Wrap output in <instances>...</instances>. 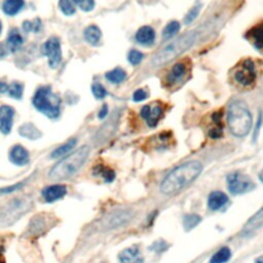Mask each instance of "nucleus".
<instances>
[{
  "label": "nucleus",
  "mask_w": 263,
  "mask_h": 263,
  "mask_svg": "<svg viewBox=\"0 0 263 263\" xmlns=\"http://www.w3.org/2000/svg\"><path fill=\"white\" fill-rule=\"evenodd\" d=\"M92 92L94 94V96L99 99V100H102L104 99L106 96H107V91L104 87L103 84H101L100 82H95L93 85H92Z\"/></svg>",
  "instance_id": "34"
},
{
  "label": "nucleus",
  "mask_w": 263,
  "mask_h": 263,
  "mask_svg": "<svg viewBox=\"0 0 263 263\" xmlns=\"http://www.w3.org/2000/svg\"><path fill=\"white\" fill-rule=\"evenodd\" d=\"M1 30H2V25H1V22H0V33H1Z\"/></svg>",
  "instance_id": "44"
},
{
  "label": "nucleus",
  "mask_w": 263,
  "mask_h": 263,
  "mask_svg": "<svg viewBox=\"0 0 263 263\" xmlns=\"http://www.w3.org/2000/svg\"><path fill=\"white\" fill-rule=\"evenodd\" d=\"M127 77V73L122 68H115L106 73V78L112 83H121Z\"/></svg>",
  "instance_id": "25"
},
{
  "label": "nucleus",
  "mask_w": 263,
  "mask_h": 263,
  "mask_svg": "<svg viewBox=\"0 0 263 263\" xmlns=\"http://www.w3.org/2000/svg\"><path fill=\"white\" fill-rule=\"evenodd\" d=\"M259 179H260V181L263 183V170L260 172V174H259Z\"/></svg>",
  "instance_id": "42"
},
{
  "label": "nucleus",
  "mask_w": 263,
  "mask_h": 263,
  "mask_svg": "<svg viewBox=\"0 0 263 263\" xmlns=\"http://www.w3.org/2000/svg\"><path fill=\"white\" fill-rule=\"evenodd\" d=\"M233 76H235V80L243 86L252 85L257 77L255 63L251 59L243 61L242 64L237 67Z\"/></svg>",
  "instance_id": "8"
},
{
  "label": "nucleus",
  "mask_w": 263,
  "mask_h": 263,
  "mask_svg": "<svg viewBox=\"0 0 263 263\" xmlns=\"http://www.w3.org/2000/svg\"><path fill=\"white\" fill-rule=\"evenodd\" d=\"M200 8H201V4L199 2H197L196 5H194V7L188 11V13L186 14V17L184 19V22L185 24H191L193 23L197 17L198 16V13L200 11Z\"/></svg>",
  "instance_id": "35"
},
{
  "label": "nucleus",
  "mask_w": 263,
  "mask_h": 263,
  "mask_svg": "<svg viewBox=\"0 0 263 263\" xmlns=\"http://www.w3.org/2000/svg\"><path fill=\"white\" fill-rule=\"evenodd\" d=\"M42 54L48 57L49 65L52 68H57L62 61V51L60 41L57 37L49 38L42 46Z\"/></svg>",
  "instance_id": "9"
},
{
  "label": "nucleus",
  "mask_w": 263,
  "mask_h": 263,
  "mask_svg": "<svg viewBox=\"0 0 263 263\" xmlns=\"http://www.w3.org/2000/svg\"><path fill=\"white\" fill-rule=\"evenodd\" d=\"M41 28V21L35 19L33 21H25L23 23V29L26 32H38Z\"/></svg>",
  "instance_id": "31"
},
{
  "label": "nucleus",
  "mask_w": 263,
  "mask_h": 263,
  "mask_svg": "<svg viewBox=\"0 0 263 263\" xmlns=\"http://www.w3.org/2000/svg\"><path fill=\"white\" fill-rule=\"evenodd\" d=\"M136 40L142 46H150L155 40V31L150 26L141 27L136 33Z\"/></svg>",
  "instance_id": "17"
},
{
  "label": "nucleus",
  "mask_w": 263,
  "mask_h": 263,
  "mask_svg": "<svg viewBox=\"0 0 263 263\" xmlns=\"http://www.w3.org/2000/svg\"><path fill=\"white\" fill-rule=\"evenodd\" d=\"M9 159L16 166L23 167L28 165L29 160H30V156H29L28 150L24 148L22 145H16L13 146L9 152Z\"/></svg>",
  "instance_id": "15"
},
{
  "label": "nucleus",
  "mask_w": 263,
  "mask_h": 263,
  "mask_svg": "<svg viewBox=\"0 0 263 263\" xmlns=\"http://www.w3.org/2000/svg\"><path fill=\"white\" fill-rule=\"evenodd\" d=\"M227 123L231 133L237 137H245L252 128V115L248 106L242 101H236L228 107Z\"/></svg>",
  "instance_id": "3"
},
{
  "label": "nucleus",
  "mask_w": 263,
  "mask_h": 263,
  "mask_svg": "<svg viewBox=\"0 0 263 263\" xmlns=\"http://www.w3.org/2000/svg\"><path fill=\"white\" fill-rule=\"evenodd\" d=\"M256 263H263V256L259 257V258L256 260Z\"/></svg>",
  "instance_id": "43"
},
{
  "label": "nucleus",
  "mask_w": 263,
  "mask_h": 263,
  "mask_svg": "<svg viewBox=\"0 0 263 263\" xmlns=\"http://www.w3.org/2000/svg\"><path fill=\"white\" fill-rule=\"evenodd\" d=\"M76 145V139H70L67 143L63 144L60 147H58L57 149H55L51 155L52 158H58V157H62L64 155H66L67 153H69L73 148L75 147Z\"/></svg>",
  "instance_id": "23"
},
{
  "label": "nucleus",
  "mask_w": 263,
  "mask_h": 263,
  "mask_svg": "<svg viewBox=\"0 0 263 263\" xmlns=\"http://www.w3.org/2000/svg\"><path fill=\"white\" fill-rule=\"evenodd\" d=\"M71 1L84 11H91L95 7V0H71Z\"/></svg>",
  "instance_id": "32"
},
{
  "label": "nucleus",
  "mask_w": 263,
  "mask_h": 263,
  "mask_svg": "<svg viewBox=\"0 0 263 263\" xmlns=\"http://www.w3.org/2000/svg\"><path fill=\"white\" fill-rule=\"evenodd\" d=\"M101 36H102V33L98 26L92 25V26L87 27L84 30V38L87 42L90 43V45H93V46L98 45L101 39Z\"/></svg>",
  "instance_id": "22"
},
{
  "label": "nucleus",
  "mask_w": 263,
  "mask_h": 263,
  "mask_svg": "<svg viewBox=\"0 0 263 263\" xmlns=\"http://www.w3.org/2000/svg\"><path fill=\"white\" fill-rule=\"evenodd\" d=\"M23 185H24V183L21 182V183H18V184H14L12 186H8V187H5V188H1V189H0V195L10 194V193H12L14 191H18V189L21 188Z\"/></svg>",
  "instance_id": "38"
},
{
  "label": "nucleus",
  "mask_w": 263,
  "mask_h": 263,
  "mask_svg": "<svg viewBox=\"0 0 263 263\" xmlns=\"http://www.w3.org/2000/svg\"><path fill=\"white\" fill-rule=\"evenodd\" d=\"M227 185L232 195H242L252 191L255 187L252 179L242 173H232L227 176Z\"/></svg>",
  "instance_id": "7"
},
{
  "label": "nucleus",
  "mask_w": 263,
  "mask_h": 263,
  "mask_svg": "<svg viewBox=\"0 0 263 263\" xmlns=\"http://www.w3.org/2000/svg\"><path fill=\"white\" fill-rule=\"evenodd\" d=\"M227 201L228 197L225 194L221 192H214L209 196L208 206L212 210H219L221 209Z\"/></svg>",
  "instance_id": "19"
},
{
  "label": "nucleus",
  "mask_w": 263,
  "mask_h": 263,
  "mask_svg": "<svg viewBox=\"0 0 263 263\" xmlns=\"http://www.w3.org/2000/svg\"><path fill=\"white\" fill-rule=\"evenodd\" d=\"M200 222V217L194 214V215H187L184 218V227L186 230H191L192 228L196 227Z\"/></svg>",
  "instance_id": "33"
},
{
  "label": "nucleus",
  "mask_w": 263,
  "mask_h": 263,
  "mask_svg": "<svg viewBox=\"0 0 263 263\" xmlns=\"http://www.w3.org/2000/svg\"><path fill=\"white\" fill-rule=\"evenodd\" d=\"M94 173L101 175V176L104 178V180L106 182H112L114 180V178H115L114 171L111 170L110 168H107V167H104V166L96 167L94 169Z\"/></svg>",
  "instance_id": "28"
},
{
  "label": "nucleus",
  "mask_w": 263,
  "mask_h": 263,
  "mask_svg": "<svg viewBox=\"0 0 263 263\" xmlns=\"http://www.w3.org/2000/svg\"><path fill=\"white\" fill-rule=\"evenodd\" d=\"M197 39V34L195 32H188L176 40H174L170 42L169 45H167L162 51H159L152 61L153 65L155 67L165 65L172 60H174L175 58H177L184 52H186L188 49H191L194 43L196 42Z\"/></svg>",
  "instance_id": "4"
},
{
  "label": "nucleus",
  "mask_w": 263,
  "mask_h": 263,
  "mask_svg": "<svg viewBox=\"0 0 263 263\" xmlns=\"http://www.w3.org/2000/svg\"><path fill=\"white\" fill-rule=\"evenodd\" d=\"M7 87H8V85L5 82L0 80V95L5 93V92H7Z\"/></svg>",
  "instance_id": "41"
},
{
  "label": "nucleus",
  "mask_w": 263,
  "mask_h": 263,
  "mask_svg": "<svg viewBox=\"0 0 263 263\" xmlns=\"http://www.w3.org/2000/svg\"><path fill=\"white\" fill-rule=\"evenodd\" d=\"M231 257V251L228 247H223L218 250L211 258L210 263H226Z\"/></svg>",
  "instance_id": "24"
},
{
  "label": "nucleus",
  "mask_w": 263,
  "mask_h": 263,
  "mask_svg": "<svg viewBox=\"0 0 263 263\" xmlns=\"http://www.w3.org/2000/svg\"><path fill=\"white\" fill-rule=\"evenodd\" d=\"M67 194V187L62 184H55L43 188L42 197L47 201L53 202L55 200L61 199Z\"/></svg>",
  "instance_id": "14"
},
{
  "label": "nucleus",
  "mask_w": 263,
  "mask_h": 263,
  "mask_svg": "<svg viewBox=\"0 0 263 263\" xmlns=\"http://www.w3.org/2000/svg\"><path fill=\"white\" fill-rule=\"evenodd\" d=\"M59 6L66 16H72V14L75 13V5L73 4L71 0H60Z\"/></svg>",
  "instance_id": "30"
},
{
  "label": "nucleus",
  "mask_w": 263,
  "mask_h": 263,
  "mask_svg": "<svg viewBox=\"0 0 263 263\" xmlns=\"http://www.w3.org/2000/svg\"><path fill=\"white\" fill-rule=\"evenodd\" d=\"M143 58H144V55L141 52L136 51V50H133V51H131L129 53L128 59H129V61H130L131 64L138 65V64H140L142 62Z\"/></svg>",
  "instance_id": "37"
},
{
  "label": "nucleus",
  "mask_w": 263,
  "mask_h": 263,
  "mask_svg": "<svg viewBox=\"0 0 263 263\" xmlns=\"http://www.w3.org/2000/svg\"><path fill=\"white\" fill-rule=\"evenodd\" d=\"M202 171V165L197 160L185 163L174 169L164 179L160 191L164 195L176 194L194 182Z\"/></svg>",
  "instance_id": "1"
},
{
  "label": "nucleus",
  "mask_w": 263,
  "mask_h": 263,
  "mask_svg": "<svg viewBox=\"0 0 263 263\" xmlns=\"http://www.w3.org/2000/svg\"><path fill=\"white\" fill-rule=\"evenodd\" d=\"M25 5L24 0H4L2 9L7 16H14L17 14Z\"/></svg>",
  "instance_id": "20"
},
{
  "label": "nucleus",
  "mask_w": 263,
  "mask_h": 263,
  "mask_svg": "<svg viewBox=\"0 0 263 263\" xmlns=\"http://www.w3.org/2000/svg\"><path fill=\"white\" fill-rule=\"evenodd\" d=\"M32 103L38 111L46 114L50 119H57L60 115L61 100L59 96L53 93L50 85L41 86L37 90L32 99Z\"/></svg>",
  "instance_id": "5"
},
{
  "label": "nucleus",
  "mask_w": 263,
  "mask_h": 263,
  "mask_svg": "<svg viewBox=\"0 0 263 263\" xmlns=\"http://www.w3.org/2000/svg\"><path fill=\"white\" fill-rule=\"evenodd\" d=\"M120 260L122 263H143L144 259L138 247H130L121 252Z\"/></svg>",
  "instance_id": "16"
},
{
  "label": "nucleus",
  "mask_w": 263,
  "mask_h": 263,
  "mask_svg": "<svg viewBox=\"0 0 263 263\" xmlns=\"http://www.w3.org/2000/svg\"><path fill=\"white\" fill-rule=\"evenodd\" d=\"M147 97H148V94L146 93V91L144 90H137L133 95V99L136 102H141L145 99H147Z\"/></svg>",
  "instance_id": "39"
},
{
  "label": "nucleus",
  "mask_w": 263,
  "mask_h": 263,
  "mask_svg": "<svg viewBox=\"0 0 263 263\" xmlns=\"http://www.w3.org/2000/svg\"><path fill=\"white\" fill-rule=\"evenodd\" d=\"M19 133L22 137L29 140H37L41 137L40 131L32 124H25L19 129Z\"/></svg>",
  "instance_id": "21"
},
{
  "label": "nucleus",
  "mask_w": 263,
  "mask_h": 263,
  "mask_svg": "<svg viewBox=\"0 0 263 263\" xmlns=\"http://www.w3.org/2000/svg\"><path fill=\"white\" fill-rule=\"evenodd\" d=\"M6 41L11 49H18L23 45V37L17 29H12L7 35Z\"/></svg>",
  "instance_id": "26"
},
{
  "label": "nucleus",
  "mask_w": 263,
  "mask_h": 263,
  "mask_svg": "<svg viewBox=\"0 0 263 263\" xmlns=\"http://www.w3.org/2000/svg\"><path fill=\"white\" fill-rule=\"evenodd\" d=\"M23 91H24V85L20 82H12L7 87L8 95L11 98L20 100L23 97Z\"/></svg>",
  "instance_id": "29"
},
{
  "label": "nucleus",
  "mask_w": 263,
  "mask_h": 263,
  "mask_svg": "<svg viewBox=\"0 0 263 263\" xmlns=\"http://www.w3.org/2000/svg\"><path fill=\"white\" fill-rule=\"evenodd\" d=\"M164 113L163 107L159 104L146 105L141 109V116L149 127H155Z\"/></svg>",
  "instance_id": "11"
},
{
  "label": "nucleus",
  "mask_w": 263,
  "mask_h": 263,
  "mask_svg": "<svg viewBox=\"0 0 263 263\" xmlns=\"http://www.w3.org/2000/svg\"><path fill=\"white\" fill-rule=\"evenodd\" d=\"M14 109L10 106L3 105L0 107V132L7 135L10 133L13 124Z\"/></svg>",
  "instance_id": "13"
},
{
  "label": "nucleus",
  "mask_w": 263,
  "mask_h": 263,
  "mask_svg": "<svg viewBox=\"0 0 263 263\" xmlns=\"http://www.w3.org/2000/svg\"><path fill=\"white\" fill-rule=\"evenodd\" d=\"M107 113H108V107H107V105H104L103 107L101 108V110L99 112V118L100 119H104L105 116L107 115Z\"/></svg>",
  "instance_id": "40"
},
{
  "label": "nucleus",
  "mask_w": 263,
  "mask_h": 263,
  "mask_svg": "<svg viewBox=\"0 0 263 263\" xmlns=\"http://www.w3.org/2000/svg\"><path fill=\"white\" fill-rule=\"evenodd\" d=\"M180 24L177 21H172L170 22L164 29L163 36L165 39H170L176 35L180 30Z\"/></svg>",
  "instance_id": "27"
},
{
  "label": "nucleus",
  "mask_w": 263,
  "mask_h": 263,
  "mask_svg": "<svg viewBox=\"0 0 263 263\" xmlns=\"http://www.w3.org/2000/svg\"><path fill=\"white\" fill-rule=\"evenodd\" d=\"M246 37L257 50L263 49V22L254 26Z\"/></svg>",
  "instance_id": "18"
},
{
  "label": "nucleus",
  "mask_w": 263,
  "mask_h": 263,
  "mask_svg": "<svg viewBox=\"0 0 263 263\" xmlns=\"http://www.w3.org/2000/svg\"><path fill=\"white\" fill-rule=\"evenodd\" d=\"M31 207L32 200L29 197H23L10 200L0 210V227H6L17 222Z\"/></svg>",
  "instance_id": "6"
},
{
  "label": "nucleus",
  "mask_w": 263,
  "mask_h": 263,
  "mask_svg": "<svg viewBox=\"0 0 263 263\" xmlns=\"http://www.w3.org/2000/svg\"><path fill=\"white\" fill-rule=\"evenodd\" d=\"M188 73V65L184 61H180L178 63L175 64L170 72L168 73V77H167V83L169 85H175L178 82H181L186 74Z\"/></svg>",
  "instance_id": "12"
},
{
  "label": "nucleus",
  "mask_w": 263,
  "mask_h": 263,
  "mask_svg": "<svg viewBox=\"0 0 263 263\" xmlns=\"http://www.w3.org/2000/svg\"><path fill=\"white\" fill-rule=\"evenodd\" d=\"M90 154L89 146H82L76 151L60 160L50 172L52 180H65L75 175L85 163Z\"/></svg>",
  "instance_id": "2"
},
{
  "label": "nucleus",
  "mask_w": 263,
  "mask_h": 263,
  "mask_svg": "<svg viewBox=\"0 0 263 263\" xmlns=\"http://www.w3.org/2000/svg\"><path fill=\"white\" fill-rule=\"evenodd\" d=\"M132 217H133V212L130 210H116L106 216V218L103 220V225L106 229H112L129 222Z\"/></svg>",
  "instance_id": "10"
},
{
  "label": "nucleus",
  "mask_w": 263,
  "mask_h": 263,
  "mask_svg": "<svg viewBox=\"0 0 263 263\" xmlns=\"http://www.w3.org/2000/svg\"><path fill=\"white\" fill-rule=\"evenodd\" d=\"M262 220H263V208H262V209H261L256 215H254V216L252 217V219H250V221L248 222L247 225H246L245 230H246V231H250V230L253 229L255 226H257L258 223H259L260 221H262Z\"/></svg>",
  "instance_id": "36"
}]
</instances>
